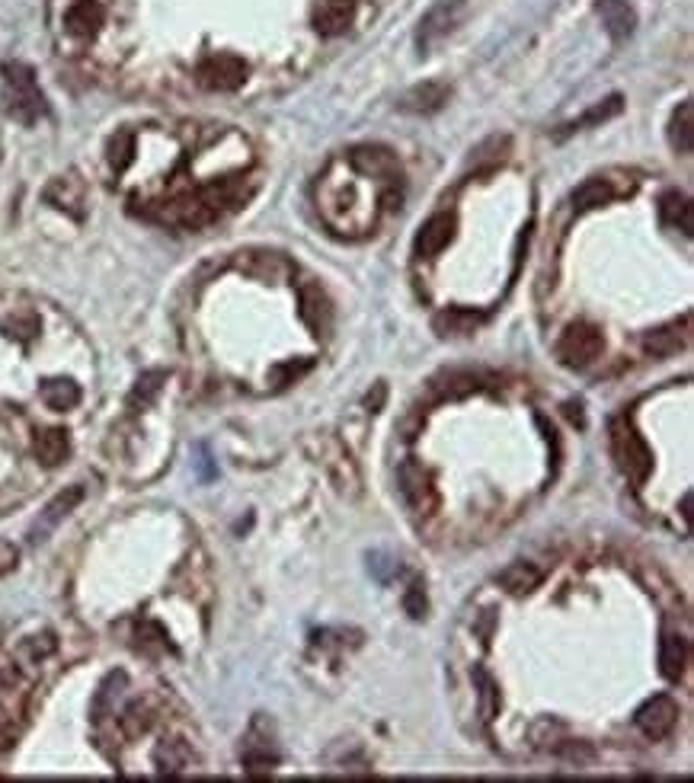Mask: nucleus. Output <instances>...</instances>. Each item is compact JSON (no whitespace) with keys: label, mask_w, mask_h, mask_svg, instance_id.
Listing matches in <instances>:
<instances>
[{"label":"nucleus","mask_w":694,"mask_h":783,"mask_svg":"<svg viewBox=\"0 0 694 783\" xmlns=\"http://www.w3.org/2000/svg\"><path fill=\"white\" fill-rule=\"evenodd\" d=\"M615 195H618V192H615V186L608 183V179L592 176V179H586V183L573 192V208H576V211L599 208V205H608L611 199H615Z\"/></svg>","instance_id":"17"},{"label":"nucleus","mask_w":694,"mask_h":783,"mask_svg":"<svg viewBox=\"0 0 694 783\" xmlns=\"http://www.w3.org/2000/svg\"><path fill=\"white\" fill-rule=\"evenodd\" d=\"M42 400L52 410H74L80 403V387L74 381H48L42 384Z\"/></svg>","instance_id":"23"},{"label":"nucleus","mask_w":694,"mask_h":783,"mask_svg":"<svg viewBox=\"0 0 694 783\" xmlns=\"http://www.w3.org/2000/svg\"><path fill=\"white\" fill-rule=\"evenodd\" d=\"M611 454H615V461L621 467V473L627 480H631L634 486H640L643 480L650 477L653 470V454L647 448V442L634 432V426L627 422L624 416L611 422Z\"/></svg>","instance_id":"2"},{"label":"nucleus","mask_w":694,"mask_h":783,"mask_svg":"<svg viewBox=\"0 0 694 783\" xmlns=\"http://www.w3.org/2000/svg\"><path fill=\"white\" fill-rule=\"evenodd\" d=\"M45 199L55 202L61 211H71L74 218H80V211H84V186H80L77 179H55V183L48 186Z\"/></svg>","instance_id":"19"},{"label":"nucleus","mask_w":694,"mask_h":783,"mask_svg":"<svg viewBox=\"0 0 694 783\" xmlns=\"http://www.w3.org/2000/svg\"><path fill=\"white\" fill-rule=\"evenodd\" d=\"M451 90L445 84H435V80H426V84H419L413 90L403 93L400 100V109L410 112V116H429V112H439L445 103H448Z\"/></svg>","instance_id":"8"},{"label":"nucleus","mask_w":694,"mask_h":783,"mask_svg":"<svg viewBox=\"0 0 694 783\" xmlns=\"http://www.w3.org/2000/svg\"><path fill=\"white\" fill-rule=\"evenodd\" d=\"M477 681H480V700H483V716H493V710H496V688H493V681L483 675V672H477Z\"/></svg>","instance_id":"30"},{"label":"nucleus","mask_w":694,"mask_h":783,"mask_svg":"<svg viewBox=\"0 0 694 783\" xmlns=\"http://www.w3.org/2000/svg\"><path fill=\"white\" fill-rule=\"evenodd\" d=\"M128 151H132V138H128V135H119L116 141H112V154H109L112 170H125V163H128Z\"/></svg>","instance_id":"29"},{"label":"nucleus","mask_w":694,"mask_h":783,"mask_svg":"<svg viewBox=\"0 0 694 783\" xmlns=\"http://www.w3.org/2000/svg\"><path fill=\"white\" fill-rule=\"evenodd\" d=\"M595 10H599L605 29L611 32V39H627L634 32V26H637L634 7L627 4V0H599Z\"/></svg>","instance_id":"11"},{"label":"nucleus","mask_w":694,"mask_h":783,"mask_svg":"<svg viewBox=\"0 0 694 783\" xmlns=\"http://www.w3.org/2000/svg\"><path fill=\"white\" fill-rule=\"evenodd\" d=\"M80 499H84V489H80V486H71L68 489V493H61L52 505H48V509H45V518H42V528H48V525H55V521L61 518V515H68L71 509H74V505L80 502Z\"/></svg>","instance_id":"26"},{"label":"nucleus","mask_w":694,"mask_h":783,"mask_svg":"<svg viewBox=\"0 0 694 783\" xmlns=\"http://www.w3.org/2000/svg\"><path fill=\"white\" fill-rule=\"evenodd\" d=\"M634 723H637V729L643 732V736L666 739L669 732L675 729V723H679V704H675L669 694H656L634 713Z\"/></svg>","instance_id":"5"},{"label":"nucleus","mask_w":694,"mask_h":783,"mask_svg":"<svg viewBox=\"0 0 694 783\" xmlns=\"http://www.w3.org/2000/svg\"><path fill=\"white\" fill-rule=\"evenodd\" d=\"M4 103L7 112L23 125H32L45 116V96L36 84V74H32L29 64L23 61H7L4 64Z\"/></svg>","instance_id":"1"},{"label":"nucleus","mask_w":694,"mask_h":783,"mask_svg":"<svg viewBox=\"0 0 694 783\" xmlns=\"http://www.w3.org/2000/svg\"><path fill=\"white\" fill-rule=\"evenodd\" d=\"M451 237H455V215H445V211L442 215H432L423 227H419L413 253L419 259H432L448 247Z\"/></svg>","instance_id":"7"},{"label":"nucleus","mask_w":694,"mask_h":783,"mask_svg":"<svg viewBox=\"0 0 694 783\" xmlns=\"http://www.w3.org/2000/svg\"><path fill=\"white\" fill-rule=\"evenodd\" d=\"M32 451H36V458H39L45 467H58V464L71 454L68 432H61V429H48V432L36 435V445H32Z\"/></svg>","instance_id":"16"},{"label":"nucleus","mask_w":694,"mask_h":783,"mask_svg":"<svg viewBox=\"0 0 694 783\" xmlns=\"http://www.w3.org/2000/svg\"><path fill=\"white\" fill-rule=\"evenodd\" d=\"M499 585L512 595H528L541 585V569L531 563H512L499 573Z\"/></svg>","instance_id":"15"},{"label":"nucleus","mask_w":694,"mask_h":783,"mask_svg":"<svg viewBox=\"0 0 694 783\" xmlns=\"http://www.w3.org/2000/svg\"><path fill=\"white\" fill-rule=\"evenodd\" d=\"M349 160H352L362 173H375V176H394V173H397L394 154L384 151V148H355V151L349 154Z\"/></svg>","instance_id":"20"},{"label":"nucleus","mask_w":694,"mask_h":783,"mask_svg":"<svg viewBox=\"0 0 694 783\" xmlns=\"http://www.w3.org/2000/svg\"><path fill=\"white\" fill-rule=\"evenodd\" d=\"M602 349H605V339L599 333V326L573 323V326H567V333H563L560 342H557V358L567 368H586L602 355Z\"/></svg>","instance_id":"3"},{"label":"nucleus","mask_w":694,"mask_h":783,"mask_svg":"<svg viewBox=\"0 0 694 783\" xmlns=\"http://www.w3.org/2000/svg\"><path fill=\"white\" fill-rule=\"evenodd\" d=\"M442 390H445V397L474 394V390H477V378H474V374H448V384H445Z\"/></svg>","instance_id":"27"},{"label":"nucleus","mask_w":694,"mask_h":783,"mask_svg":"<svg viewBox=\"0 0 694 783\" xmlns=\"http://www.w3.org/2000/svg\"><path fill=\"white\" fill-rule=\"evenodd\" d=\"M397 480H400V496H403V502L410 505L413 515L426 518V515L435 512V505H439V493H435L432 477H429V470L423 464L407 461L400 467Z\"/></svg>","instance_id":"4"},{"label":"nucleus","mask_w":694,"mask_h":783,"mask_svg":"<svg viewBox=\"0 0 694 783\" xmlns=\"http://www.w3.org/2000/svg\"><path fill=\"white\" fill-rule=\"evenodd\" d=\"M247 77V64L237 55H212L199 64V84L208 90H237Z\"/></svg>","instance_id":"6"},{"label":"nucleus","mask_w":694,"mask_h":783,"mask_svg":"<svg viewBox=\"0 0 694 783\" xmlns=\"http://www.w3.org/2000/svg\"><path fill=\"white\" fill-rule=\"evenodd\" d=\"M355 20V0H324L314 13L320 36H343Z\"/></svg>","instance_id":"9"},{"label":"nucleus","mask_w":694,"mask_h":783,"mask_svg":"<svg viewBox=\"0 0 694 783\" xmlns=\"http://www.w3.org/2000/svg\"><path fill=\"white\" fill-rule=\"evenodd\" d=\"M490 144L493 148H503V144H509L506 138H490ZM474 160H499L496 154H487V148H477V157Z\"/></svg>","instance_id":"33"},{"label":"nucleus","mask_w":694,"mask_h":783,"mask_svg":"<svg viewBox=\"0 0 694 783\" xmlns=\"http://www.w3.org/2000/svg\"><path fill=\"white\" fill-rule=\"evenodd\" d=\"M403 608H407V614L416 617V621L426 614V595H423V589H419V585H413V589L407 592V598H403Z\"/></svg>","instance_id":"31"},{"label":"nucleus","mask_w":694,"mask_h":783,"mask_svg":"<svg viewBox=\"0 0 694 783\" xmlns=\"http://www.w3.org/2000/svg\"><path fill=\"white\" fill-rule=\"evenodd\" d=\"M659 218H663L666 227H672V231H682L685 237H691V202L685 199L682 192H666L663 199H659Z\"/></svg>","instance_id":"14"},{"label":"nucleus","mask_w":694,"mask_h":783,"mask_svg":"<svg viewBox=\"0 0 694 783\" xmlns=\"http://www.w3.org/2000/svg\"><path fill=\"white\" fill-rule=\"evenodd\" d=\"M688 342V317L679 323H669V326H659V330L643 336V349H647L653 358H666L672 352H679Z\"/></svg>","instance_id":"12"},{"label":"nucleus","mask_w":694,"mask_h":783,"mask_svg":"<svg viewBox=\"0 0 694 783\" xmlns=\"http://www.w3.org/2000/svg\"><path fill=\"white\" fill-rule=\"evenodd\" d=\"M669 141L672 148L679 154H691V144H694V128H691V103H682L675 109L672 125H669Z\"/></svg>","instance_id":"22"},{"label":"nucleus","mask_w":694,"mask_h":783,"mask_svg":"<svg viewBox=\"0 0 694 783\" xmlns=\"http://www.w3.org/2000/svg\"><path fill=\"white\" fill-rule=\"evenodd\" d=\"M311 365L308 362H301V365H295V362H285V365H276V371H272V381H276V387H288L292 381H298L304 371H308Z\"/></svg>","instance_id":"28"},{"label":"nucleus","mask_w":694,"mask_h":783,"mask_svg":"<svg viewBox=\"0 0 694 783\" xmlns=\"http://www.w3.org/2000/svg\"><path fill=\"white\" fill-rule=\"evenodd\" d=\"M455 10H458V0L455 4H442V7H435L426 20H423V26H419V45L423 48H429L435 39H442L445 32L455 26Z\"/></svg>","instance_id":"21"},{"label":"nucleus","mask_w":694,"mask_h":783,"mask_svg":"<svg viewBox=\"0 0 694 783\" xmlns=\"http://www.w3.org/2000/svg\"><path fill=\"white\" fill-rule=\"evenodd\" d=\"M103 4L100 0H77V4L64 13V26L77 39H93L103 26Z\"/></svg>","instance_id":"10"},{"label":"nucleus","mask_w":694,"mask_h":783,"mask_svg":"<svg viewBox=\"0 0 694 783\" xmlns=\"http://www.w3.org/2000/svg\"><path fill=\"white\" fill-rule=\"evenodd\" d=\"M685 665H688V643L672 633L663 636V643H659V672L669 681H679L685 675Z\"/></svg>","instance_id":"13"},{"label":"nucleus","mask_w":694,"mask_h":783,"mask_svg":"<svg viewBox=\"0 0 694 783\" xmlns=\"http://www.w3.org/2000/svg\"><path fill=\"white\" fill-rule=\"evenodd\" d=\"M618 112H621V96H611V100H605V103H599V106H592L583 119H576V122H570V125H563L560 138H563V135H573V132H583V128H589V125L608 122L611 116H618Z\"/></svg>","instance_id":"24"},{"label":"nucleus","mask_w":694,"mask_h":783,"mask_svg":"<svg viewBox=\"0 0 694 783\" xmlns=\"http://www.w3.org/2000/svg\"><path fill=\"white\" fill-rule=\"evenodd\" d=\"M301 314H304V320H308L311 326H314V330H320V326H324V323H320V317H330V304H327V298L324 295H320V288H308V291H304V295H301Z\"/></svg>","instance_id":"25"},{"label":"nucleus","mask_w":694,"mask_h":783,"mask_svg":"<svg viewBox=\"0 0 694 783\" xmlns=\"http://www.w3.org/2000/svg\"><path fill=\"white\" fill-rule=\"evenodd\" d=\"M435 333L439 336H471L480 326V314L464 311V307H451V311H442L435 317Z\"/></svg>","instance_id":"18"},{"label":"nucleus","mask_w":694,"mask_h":783,"mask_svg":"<svg viewBox=\"0 0 694 783\" xmlns=\"http://www.w3.org/2000/svg\"><path fill=\"white\" fill-rule=\"evenodd\" d=\"M16 557H20V553H16V547L7 544V541H0V576L10 573V569L16 566Z\"/></svg>","instance_id":"32"}]
</instances>
